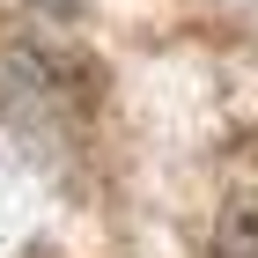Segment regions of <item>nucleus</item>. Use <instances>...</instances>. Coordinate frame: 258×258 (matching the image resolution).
Instances as JSON below:
<instances>
[{
    "label": "nucleus",
    "instance_id": "obj_1",
    "mask_svg": "<svg viewBox=\"0 0 258 258\" xmlns=\"http://www.w3.org/2000/svg\"><path fill=\"white\" fill-rule=\"evenodd\" d=\"M207 251H214V258H258V184L236 192L214 214V243H207Z\"/></svg>",
    "mask_w": 258,
    "mask_h": 258
}]
</instances>
